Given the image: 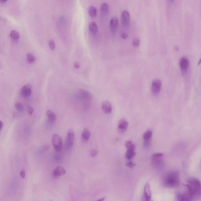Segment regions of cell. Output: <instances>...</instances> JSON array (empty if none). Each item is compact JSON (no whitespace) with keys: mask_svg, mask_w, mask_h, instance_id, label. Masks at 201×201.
<instances>
[{"mask_svg":"<svg viewBox=\"0 0 201 201\" xmlns=\"http://www.w3.org/2000/svg\"><path fill=\"white\" fill-rule=\"evenodd\" d=\"M163 185L169 188L178 187L180 185V177L177 171H170L166 174L162 179Z\"/></svg>","mask_w":201,"mask_h":201,"instance_id":"6da1fadb","label":"cell"},{"mask_svg":"<svg viewBox=\"0 0 201 201\" xmlns=\"http://www.w3.org/2000/svg\"><path fill=\"white\" fill-rule=\"evenodd\" d=\"M189 191L193 200H198L201 197V183L200 181L195 178H189L187 184Z\"/></svg>","mask_w":201,"mask_h":201,"instance_id":"7a4b0ae2","label":"cell"},{"mask_svg":"<svg viewBox=\"0 0 201 201\" xmlns=\"http://www.w3.org/2000/svg\"><path fill=\"white\" fill-rule=\"evenodd\" d=\"M77 99L80 101L85 107H88L90 104L92 97L89 91L84 90H79L76 94Z\"/></svg>","mask_w":201,"mask_h":201,"instance_id":"3957f363","label":"cell"},{"mask_svg":"<svg viewBox=\"0 0 201 201\" xmlns=\"http://www.w3.org/2000/svg\"><path fill=\"white\" fill-rule=\"evenodd\" d=\"M164 155L161 153H155L152 154L151 163L153 168L155 169L160 170L164 167Z\"/></svg>","mask_w":201,"mask_h":201,"instance_id":"277c9868","label":"cell"},{"mask_svg":"<svg viewBox=\"0 0 201 201\" xmlns=\"http://www.w3.org/2000/svg\"><path fill=\"white\" fill-rule=\"evenodd\" d=\"M52 141L56 151L60 152L62 148L63 141L62 138L58 134H53L52 136Z\"/></svg>","mask_w":201,"mask_h":201,"instance_id":"5b68a950","label":"cell"},{"mask_svg":"<svg viewBox=\"0 0 201 201\" xmlns=\"http://www.w3.org/2000/svg\"><path fill=\"white\" fill-rule=\"evenodd\" d=\"M186 186V191H179L177 193V197L178 201H192L193 200L187 185Z\"/></svg>","mask_w":201,"mask_h":201,"instance_id":"8992f818","label":"cell"},{"mask_svg":"<svg viewBox=\"0 0 201 201\" xmlns=\"http://www.w3.org/2000/svg\"><path fill=\"white\" fill-rule=\"evenodd\" d=\"M75 138L74 132L72 129H70L68 131L67 136L65 141V147L67 150L71 149L74 143Z\"/></svg>","mask_w":201,"mask_h":201,"instance_id":"52a82bcc","label":"cell"},{"mask_svg":"<svg viewBox=\"0 0 201 201\" xmlns=\"http://www.w3.org/2000/svg\"><path fill=\"white\" fill-rule=\"evenodd\" d=\"M141 201H154L152 199V192L150 185L148 183H146L145 185Z\"/></svg>","mask_w":201,"mask_h":201,"instance_id":"ba28073f","label":"cell"},{"mask_svg":"<svg viewBox=\"0 0 201 201\" xmlns=\"http://www.w3.org/2000/svg\"><path fill=\"white\" fill-rule=\"evenodd\" d=\"M179 65L183 74L186 73L189 65V61L188 59L186 57H182L179 60Z\"/></svg>","mask_w":201,"mask_h":201,"instance_id":"9c48e42d","label":"cell"},{"mask_svg":"<svg viewBox=\"0 0 201 201\" xmlns=\"http://www.w3.org/2000/svg\"><path fill=\"white\" fill-rule=\"evenodd\" d=\"M162 83L160 79H156L152 82L151 90L153 94H158L161 90Z\"/></svg>","mask_w":201,"mask_h":201,"instance_id":"30bf717a","label":"cell"},{"mask_svg":"<svg viewBox=\"0 0 201 201\" xmlns=\"http://www.w3.org/2000/svg\"><path fill=\"white\" fill-rule=\"evenodd\" d=\"M32 92V87L31 84H25L21 88L20 93L22 97H27L30 96Z\"/></svg>","mask_w":201,"mask_h":201,"instance_id":"8fae6325","label":"cell"},{"mask_svg":"<svg viewBox=\"0 0 201 201\" xmlns=\"http://www.w3.org/2000/svg\"><path fill=\"white\" fill-rule=\"evenodd\" d=\"M121 22L125 27H128L129 26L130 17L129 13L127 10H124L121 14Z\"/></svg>","mask_w":201,"mask_h":201,"instance_id":"7c38bea8","label":"cell"},{"mask_svg":"<svg viewBox=\"0 0 201 201\" xmlns=\"http://www.w3.org/2000/svg\"><path fill=\"white\" fill-rule=\"evenodd\" d=\"M102 108L105 113L109 114L112 111V105L110 102L105 101L102 103Z\"/></svg>","mask_w":201,"mask_h":201,"instance_id":"4fadbf2b","label":"cell"},{"mask_svg":"<svg viewBox=\"0 0 201 201\" xmlns=\"http://www.w3.org/2000/svg\"><path fill=\"white\" fill-rule=\"evenodd\" d=\"M128 125V122L125 119H122L118 123V128L121 133H124L127 130Z\"/></svg>","mask_w":201,"mask_h":201,"instance_id":"5bb4252c","label":"cell"},{"mask_svg":"<svg viewBox=\"0 0 201 201\" xmlns=\"http://www.w3.org/2000/svg\"><path fill=\"white\" fill-rule=\"evenodd\" d=\"M66 173V171L63 166H59L56 168L53 172V176L54 177H61Z\"/></svg>","mask_w":201,"mask_h":201,"instance_id":"9a60e30c","label":"cell"},{"mask_svg":"<svg viewBox=\"0 0 201 201\" xmlns=\"http://www.w3.org/2000/svg\"><path fill=\"white\" fill-rule=\"evenodd\" d=\"M46 115L48 117L49 122L51 124H53L56 120V116L55 114L50 110H48L46 112Z\"/></svg>","mask_w":201,"mask_h":201,"instance_id":"2e32d148","label":"cell"},{"mask_svg":"<svg viewBox=\"0 0 201 201\" xmlns=\"http://www.w3.org/2000/svg\"><path fill=\"white\" fill-rule=\"evenodd\" d=\"M118 19L116 17H112L110 21V28L112 32L116 31L118 23Z\"/></svg>","mask_w":201,"mask_h":201,"instance_id":"e0dca14e","label":"cell"},{"mask_svg":"<svg viewBox=\"0 0 201 201\" xmlns=\"http://www.w3.org/2000/svg\"><path fill=\"white\" fill-rule=\"evenodd\" d=\"M90 131L87 128H85L83 130L81 135L82 141L83 142H86L89 140L90 137Z\"/></svg>","mask_w":201,"mask_h":201,"instance_id":"ac0fdd59","label":"cell"},{"mask_svg":"<svg viewBox=\"0 0 201 201\" xmlns=\"http://www.w3.org/2000/svg\"><path fill=\"white\" fill-rule=\"evenodd\" d=\"M89 29L90 32L92 34H96L98 31V28L97 24L95 22H90L89 25Z\"/></svg>","mask_w":201,"mask_h":201,"instance_id":"d6986e66","label":"cell"},{"mask_svg":"<svg viewBox=\"0 0 201 201\" xmlns=\"http://www.w3.org/2000/svg\"><path fill=\"white\" fill-rule=\"evenodd\" d=\"M100 10L101 13L103 15H106L109 12V6L107 4L104 2L101 5Z\"/></svg>","mask_w":201,"mask_h":201,"instance_id":"ffe728a7","label":"cell"},{"mask_svg":"<svg viewBox=\"0 0 201 201\" xmlns=\"http://www.w3.org/2000/svg\"><path fill=\"white\" fill-rule=\"evenodd\" d=\"M135 151L127 150L126 153V158L128 160H131L135 155Z\"/></svg>","mask_w":201,"mask_h":201,"instance_id":"44dd1931","label":"cell"},{"mask_svg":"<svg viewBox=\"0 0 201 201\" xmlns=\"http://www.w3.org/2000/svg\"><path fill=\"white\" fill-rule=\"evenodd\" d=\"M89 12L91 17H94L97 14V9L94 6H90L89 8Z\"/></svg>","mask_w":201,"mask_h":201,"instance_id":"7402d4cb","label":"cell"},{"mask_svg":"<svg viewBox=\"0 0 201 201\" xmlns=\"http://www.w3.org/2000/svg\"><path fill=\"white\" fill-rule=\"evenodd\" d=\"M125 146L127 150L135 151V144L131 141H126Z\"/></svg>","mask_w":201,"mask_h":201,"instance_id":"603a6c76","label":"cell"},{"mask_svg":"<svg viewBox=\"0 0 201 201\" xmlns=\"http://www.w3.org/2000/svg\"><path fill=\"white\" fill-rule=\"evenodd\" d=\"M152 136V132L151 130H148L144 133L143 138L144 140H151Z\"/></svg>","mask_w":201,"mask_h":201,"instance_id":"cb8c5ba5","label":"cell"},{"mask_svg":"<svg viewBox=\"0 0 201 201\" xmlns=\"http://www.w3.org/2000/svg\"><path fill=\"white\" fill-rule=\"evenodd\" d=\"M11 37L14 39H18L20 37V34L17 31L12 30L10 33Z\"/></svg>","mask_w":201,"mask_h":201,"instance_id":"d4e9b609","label":"cell"},{"mask_svg":"<svg viewBox=\"0 0 201 201\" xmlns=\"http://www.w3.org/2000/svg\"><path fill=\"white\" fill-rule=\"evenodd\" d=\"M15 107L18 111L20 112L23 111L24 109L23 104L22 103H19V102H17V103H15Z\"/></svg>","mask_w":201,"mask_h":201,"instance_id":"484cf974","label":"cell"},{"mask_svg":"<svg viewBox=\"0 0 201 201\" xmlns=\"http://www.w3.org/2000/svg\"><path fill=\"white\" fill-rule=\"evenodd\" d=\"M27 59L30 63L34 62L36 59V57L31 53H28L27 55Z\"/></svg>","mask_w":201,"mask_h":201,"instance_id":"4316f807","label":"cell"},{"mask_svg":"<svg viewBox=\"0 0 201 201\" xmlns=\"http://www.w3.org/2000/svg\"><path fill=\"white\" fill-rule=\"evenodd\" d=\"M49 148V146L48 145H46L45 146H43V147H40V148L37 149V151L39 153H41L43 152L46 151L48 150Z\"/></svg>","mask_w":201,"mask_h":201,"instance_id":"83f0119b","label":"cell"},{"mask_svg":"<svg viewBox=\"0 0 201 201\" xmlns=\"http://www.w3.org/2000/svg\"><path fill=\"white\" fill-rule=\"evenodd\" d=\"M140 40L138 38L135 37L133 39V46L135 47H137L140 44Z\"/></svg>","mask_w":201,"mask_h":201,"instance_id":"f1b7e54d","label":"cell"},{"mask_svg":"<svg viewBox=\"0 0 201 201\" xmlns=\"http://www.w3.org/2000/svg\"><path fill=\"white\" fill-rule=\"evenodd\" d=\"M53 159L56 162L59 163L62 161V158L61 156L56 154V155H54L53 156Z\"/></svg>","mask_w":201,"mask_h":201,"instance_id":"f546056e","label":"cell"},{"mask_svg":"<svg viewBox=\"0 0 201 201\" xmlns=\"http://www.w3.org/2000/svg\"><path fill=\"white\" fill-rule=\"evenodd\" d=\"M48 44L51 49L54 50L55 48V43L54 40L53 39H51V40H49Z\"/></svg>","mask_w":201,"mask_h":201,"instance_id":"4dcf8cb0","label":"cell"},{"mask_svg":"<svg viewBox=\"0 0 201 201\" xmlns=\"http://www.w3.org/2000/svg\"><path fill=\"white\" fill-rule=\"evenodd\" d=\"M151 145V139L148 140H144L143 146L145 148H149Z\"/></svg>","mask_w":201,"mask_h":201,"instance_id":"1f68e13d","label":"cell"},{"mask_svg":"<svg viewBox=\"0 0 201 201\" xmlns=\"http://www.w3.org/2000/svg\"><path fill=\"white\" fill-rule=\"evenodd\" d=\"M126 165L127 167L130 168H132L134 167L135 165V164H134V163L131 161L128 162L127 163Z\"/></svg>","mask_w":201,"mask_h":201,"instance_id":"d6a6232c","label":"cell"},{"mask_svg":"<svg viewBox=\"0 0 201 201\" xmlns=\"http://www.w3.org/2000/svg\"><path fill=\"white\" fill-rule=\"evenodd\" d=\"M27 109H28V114L29 115H32L34 112V110L32 107L30 106L29 105H27Z\"/></svg>","mask_w":201,"mask_h":201,"instance_id":"836d02e7","label":"cell"},{"mask_svg":"<svg viewBox=\"0 0 201 201\" xmlns=\"http://www.w3.org/2000/svg\"><path fill=\"white\" fill-rule=\"evenodd\" d=\"M90 154L91 156L94 157L96 156V154H97V151L95 149L91 150V151H90Z\"/></svg>","mask_w":201,"mask_h":201,"instance_id":"e575fe53","label":"cell"},{"mask_svg":"<svg viewBox=\"0 0 201 201\" xmlns=\"http://www.w3.org/2000/svg\"><path fill=\"white\" fill-rule=\"evenodd\" d=\"M25 171L24 170H22V171H21V172H20V176H21V178L24 179L25 177Z\"/></svg>","mask_w":201,"mask_h":201,"instance_id":"d590c367","label":"cell"},{"mask_svg":"<svg viewBox=\"0 0 201 201\" xmlns=\"http://www.w3.org/2000/svg\"><path fill=\"white\" fill-rule=\"evenodd\" d=\"M121 36H122V38L126 39L128 37V35H127V33L125 32H122L121 33Z\"/></svg>","mask_w":201,"mask_h":201,"instance_id":"8d00e7d4","label":"cell"},{"mask_svg":"<svg viewBox=\"0 0 201 201\" xmlns=\"http://www.w3.org/2000/svg\"><path fill=\"white\" fill-rule=\"evenodd\" d=\"M74 66L75 68L78 69L80 67V65L78 62H75L74 63Z\"/></svg>","mask_w":201,"mask_h":201,"instance_id":"74e56055","label":"cell"},{"mask_svg":"<svg viewBox=\"0 0 201 201\" xmlns=\"http://www.w3.org/2000/svg\"><path fill=\"white\" fill-rule=\"evenodd\" d=\"M3 126V123L2 121H0V130H2Z\"/></svg>","mask_w":201,"mask_h":201,"instance_id":"f35d334b","label":"cell"},{"mask_svg":"<svg viewBox=\"0 0 201 201\" xmlns=\"http://www.w3.org/2000/svg\"><path fill=\"white\" fill-rule=\"evenodd\" d=\"M105 198H104H104H100V199L98 200H97L96 201H103L105 199Z\"/></svg>","mask_w":201,"mask_h":201,"instance_id":"ab89813d","label":"cell"},{"mask_svg":"<svg viewBox=\"0 0 201 201\" xmlns=\"http://www.w3.org/2000/svg\"><path fill=\"white\" fill-rule=\"evenodd\" d=\"M6 1H7V0H1V1H0V2L1 3H4L5 2H6Z\"/></svg>","mask_w":201,"mask_h":201,"instance_id":"60d3db41","label":"cell"},{"mask_svg":"<svg viewBox=\"0 0 201 201\" xmlns=\"http://www.w3.org/2000/svg\"><path fill=\"white\" fill-rule=\"evenodd\" d=\"M201 63V58L200 59L199 62H198V65H200V64Z\"/></svg>","mask_w":201,"mask_h":201,"instance_id":"b9f144b4","label":"cell"},{"mask_svg":"<svg viewBox=\"0 0 201 201\" xmlns=\"http://www.w3.org/2000/svg\"></svg>","mask_w":201,"mask_h":201,"instance_id":"7bdbcfd3","label":"cell"}]
</instances>
